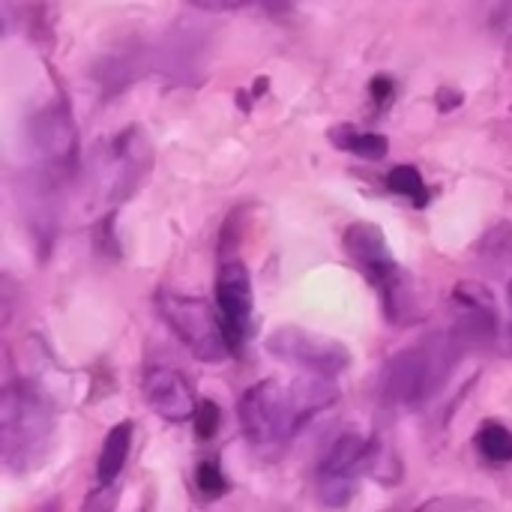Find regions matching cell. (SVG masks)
Segmentation results:
<instances>
[{"instance_id":"4fadbf2b","label":"cell","mask_w":512,"mask_h":512,"mask_svg":"<svg viewBox=\"0 0 512 512\" xmlns=\"http://www.w3.org/2000/svg\"><path fill=\"white\" fill-rule=\"evenodd\" d=\"M141 396L168 423H186L198 411L192 384L177 369H168V366L144 369V375H141Z\"/></svg>"},{"instance_id":"d6986e66","label":"cell","mask_w":512,"mask_h":512,"mask_svg":"<svg viewBox=\"0 0 512 512\" xmlns=\"http://www.w3.org/2000/svg\"><path fill=\"white\" fill-rule=\"evenodd\" d=\"M195 486L204 498H222L231 486L222 474V468L216 462H201L198 471H195Z\"/></svg>"},{"instance_id":"ffe728a7","label":"cell","mask_w":512,"mask_h":512,"mask_svg":"<svg viewBox=\"0 0 512 512\" xmlns=\"http://www.w3.org/2000/svg\"><path fill=\"white\" fill-rule=\"evenodd\" d=\"M489 507L480 498L471 495H444V498H432L423 507H417L414 512H486Z\"/></svg>"},{"instance_id":"2e32d148","label":"cell","mask_w":512,"mask_h":512,"mask_svg":"<svg viewBox=\"0 0 512 512\" xmlns=\"http://www.w3.org/2000/svg\"><path fill=\"white\" fill-rule=\"evenodd\" d=\"M477 450L489 465H510L512 462V432L501 423H486L477 432Z\"/></svg>"},{"instance_id":"7c38bea8","label":"cell","mask_w":512,"mask_h":512,"mask_svg":"<svg viewBox=\"0 0 512 512\" xmlns=\"http://www.w3.org/2000/svg\"><path fill=\"white\" fill-rule=\"evenodd\" d=\"M30 144L51 174H69L78 162V132L69 111L57 102L33 114L30 120Z\"/></svg>"},{"instance_id":"ba28073f","label":"cell","mask_w":512,"mask_h":512,"mask_svg":"<svg viewBox=\"0 0 512 512\" xmlns=\"http://www.w3.org/2000/svg\"><path fill=\"white\" fill-rule=\"evenodd\" d=\"M216 309L222 318V330L228 339L231 354H243L246 342L252 336V312H255V294H252V276L243 261H225L216 276Z\"/></svg>"},{"instance_id":"5bb4252c","label":"cell","mask_w":512,"mask_h":512,"mask_svg":"<svg viewBox=\"0 0 512 512\" xmlns=\"http://www.w3.org/2000/svg\"><path fill=\"white\" fill-rule=\"evenodd\" d=\"M132 423H117L105 441H102V450H99V459H96V483L99 489H111L114 480L120 477L126 459H129V450H132Z\"/></svg>"},{"instance_id":"4316f807","label":"cell","mask_w":512,"mask_h":512,"mask_svg":"<svg viewBox=\"0 0 512 512\" xmlns=\"http://www.w3.org/2000/svg\"><path fill=\"white\" fill-rule=\"evenodd\" d=\"M507 300H510V312H512V279H510V285H507Z\"/></svg>"},{"instance_id":"ac0fdd59","label":"cell","mask_w":512,"mask_h":512,"mask_svg":"<svg viewBox=\"0 0 512 512\" xmlns=\"http://www.w3.org/2000/svg\"><path fill=\"white\" fill-rule=\"evenodd\" d=\"M339 147L351 150L360 159H384L387 156V138L375 132H351L339 141Z\"/></svg>"},{"instance_id":"5b68a950","label":"cell","mask_w":512,"mask_h":512,"mask_svg":"<svg viewBox=\"0 0 512 512\" xmlns=\"http://www.w3.org/2000/svg\"><path fill=\"white\" fill-rule=\"evenodd\" d=\"M156 303L162 321L171 327V333L183 342V348L192 357H198L201 363H222L231 354L222 330V318L207 300L162 291Z\"/></svg>"},{"instance_id":"9a60e30c","label":"cell","mask_w":512,"mask_h":512,"mask_svg":"<svg viewBox=\"0 0 512 512\" xmlns=\"http://www.w3.org/2000/svg\"><path fill=\"white\" fill-rule=\"evenodd\" d=\"M483 264L495 273H512V225L492 228L477 246ZM512 279V276H510Z\"/></svg>"},{"instance_id":"277c9868","label":"cell","mask_w":512,"mask_h":512,"mask_svg":"<svg viewBox=\"0 0 512 512\" xmlns=\"http://www.w3.org/2000/svg\"><path fill=\"white\" fill-rule=\"evenodd\" d=\"M237 417L246 441L261 456L279 453L309 423L297 405L294 387L291 384L285 387L282 381L252 384L237 405Z\"/></svg>"},{"instance_id":"cb8c5ba5","label":"cell","mask_w":512,"mask_h":512,"mask_svg":"<svg viewBox=\"0 0 512 512\" xmlns=\"http://www.w3.org/2000/svg\"><path fill=\"white\" fill-rule=\"evenodd\" d=\"M189 3L198 6V9H207V12H228V9L246 6L249 0H189Z\"/></svg>"},{"instance_id":"44dd1931","label":"cell","mask_w":512,"mask_h":512,"mask_svg":"<svg viewBox=\"0 0 512 512\" xmlns=\"http://www.w3.org/2000/svg\"><path fill=\"white\" fill-rule=\"evenodd\" d=\"M483 18L489 30L512 42V0H483Z\"/></svg>"},{"instance_id":"8992f818","label":"cell","mask_w":512,"mask_h":512,"mask_svg":"<svg viewBox=\"0 0 512 512\" xmlns=\"http://www.w3.org/2000/svg\"><path fill=\"white\" fill-rule=\"evenodd\" d=\"M369 444L360 432H342L315 468V498L324 510H345L357 492V477L369 462Z\"/></svg>"},{"instance_id":"d4e9b609","label":"cell","mask_w":512,"mask_h":512,"mask_svg":"<svg viewBox=\"0 0 512 512\" xmlns=\"http://www.w3.org/2000/svg\"><path fill=\"white\" fill-rule=\"evenodd\" d=\"M501 348L512 357V318L504 324V330H501Z\"/></svg>"},{"instance_id":"30bf717a","label":"cell","mask_w":512,"mask_h":512,"mask_svg":"<svg viewBox=\"0 0 512 512\" xmlns=\"http://www.w3.org/2000/svg\"><path fill=\"white\" fill-rule=\"evenodd\" d=\"M132 138L135 132H126L123 138H117L114 147L93 165L90 192L93 198H99V204H123L138 186L147 168V159H144V144Z\"/></svg>"},{"instance_id":"9c48e42d","label":"cell","mask_w":512,"mask_h":512,"mask_svg":"<svg viewBox=\"0 0 512 512\" xmlns=\"http://www.w3.org/2000/svg\"><path fill=\"white\" fill-rule=\"evenodd\" d=\"M453 336L465 348H486V345H501V315L495 294L480 285V282H459L453 288Z\"/></svg>"},{"instance_id":"603a6c76","label":"cell","mask_w":512,"mask_h":512,"mask_svg":"<svg viewBox=\"0 0 512 512\" xmlns=\"http://www.w3.org/2000/svg\"><path fill=\"white\" fill-rule=\"evenodd\" d=\"M369 90H372V99H375L378 105H387V102L393 99V81H390V78H384V75L372 78Z\"/></svg>"},{"instance_id":"6da1fadb","label":"cell","mask_w":512,"mask_h":512,"mask_svg":"<svg viewBox=\"0 0 512 512\" xmlns=\"http://www.w3.org/2000/svg\"><path fill=\"white\" fill-rule=\"evenodd\" d=\"M465 351L468 348L453 333H432L411 348L393 354L381 369L384 402L405 411L426 408L447 390Z\"/></svg>"},{"instance_id":"7a4b0ae2","label":"cell","mask_w":512,"mask_h":512,"mask_svg":"<svg viewBox=\"0 0 512 512\" xmlns=\"http://www.w3.org/2000/svg\"><path fill=\"white\" fill-rule=\"evenodd\" d=\"M57 426L54 399L33 381H9L0 396V456L6 471L36 468Z\"/></svg>"},{"instance_id":"52a82bcc","label":"cell","mask_w":512,"mask_h":512,"mask_svg":"<svg viewBox=\"0 0 512 512\" xmlns=\"http://www.w3.org/2000/svg\"><path fill=\"white\" fill-rule=\"evenodd\" d=\"M267 351L288 366H297L309 375H324V378H336L351 366V351L339 339H330L324 333H315L297 324H285L273 330L267 336Z\"/></svg>"},{"instance_id":"484cf974","label":"cell","mask_w":512,"mask_h":512,"mask_svg":"<svg viewBox=\"0 0 512 512\" xmlns=\"http://www.w3.org/2000/svg\"><path fill=\"white\" fill-rule=\"evenodd\" d=\"M264 6H267L270 12H285V9L291 6V0H264Z\"/></svg>"},{"instance_id":"e0dca14e","label":"cell","mask_w":512,"mask_h":512,"mask_svg":"<svg viewBox=\"0 0 512 512\" xmlns=\"http://www.w3.org/2000/svg\"><path fill=\"white\" fill-rule=\"evenodd\" d=\"M387 189L414 201L417 207H426L429 204V189L423 183V174L414 168V165H396L390 174H387Z\"/></svg>"},{"instance_id":"7402d4cb","label":"cell","mask_w":512,"mask_h":512,"mask_svg":"<svg viewBox=\"0 0 512 512\" xmlns=\"http://www.w3.org/2000/svg\"><path fill=\"white\" fill-rule=\"evenodd\" d=\"M192 426H195L198 441L216 438V432H219V426H222V411H219V405L210 402V399L198 402V411H195V417H192Z\"/></svg>"},{"instance_id":"3957f363","label":"cell","mask_w":512,"mask_h":512,"mask_svg":"<svg viewBox=\"0 0 512 512\" xmlns=\"http://www.w3.org/2000/svg\"><path fill=\"white\" fill-rule=\"evenodd\" d=\"M345 252L363 270V276L378 288L381 306H384V315L390 318V324H396V327L411 324L417 315L411 279L396 264V258L384 240V231L372 222H354L345 231Z\"/></svg>"},{"instance_id":"8fae6325","label":"cell","mask_w":512,"mask_h":512,"mask_svg":"<svg viewBox=\"0 0 512 512\" xmlns=\"http://www.w3.org/2000/svg\"><path fill=\"white\" fill-rule=\"evenodd\" d=\"M18 201H21V213L27 222V231L39 249V255L45 258L51 252V243L57 237V225H60V192H57V174L36 168L27 171L18 183Z\"/></svg>"}]
</instances>
